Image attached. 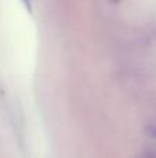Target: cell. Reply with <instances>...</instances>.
I'll use <instances>...</instances> for the list:
<instances>
[{
	"mask_svg": "<svg viewBox=\"0 0 156 158\" xmlns=\"http://www.w3.org/2000/svg\"><path fill=\"white\" fill-rule=\"evenodd\" d=\"M112 2H119V0H112Z\"/></svg>",
	"mask_w": 156,
	"mask_h": 158,
	"instance_id": "3957f363",
	"label": "cell"
},
{
	"mask_svg": "<svg viewBox=\"0 0 156 158\" xmlns=\"http://www.w3.org/2000/svg\"><path fill=\"white\" fill-rule=\"evenodd\" d=\"M154 135H155V136H156V129H154Z\"/></svg>",
	"mask_w": 156,
	"mask_h": 158,
	"instance_id": "7a4b0ae2",
	"label": "cell"
},
{
	"mask_svg": "<svg viewBox=\"0 0 156 158\" xmlns=\"http://www.w3.org/2000/svg\"><path fill=\"white\" fill-rule=\"evenodd\" d=\"M22 3H24L25 7L28 8V11H32V3H30V0H22Z\"/></svg>",
	"mask_w": 156,
	"mask_h": 158,
	"instance_id": "6da1fadb",
	"label": "cell"
}]
</instances>
